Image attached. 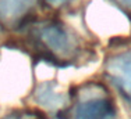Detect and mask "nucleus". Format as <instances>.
Returning a JSON list of instances; mask_svg holds the SVG:
<instances>
[{"label": "nucleus", "mask_w": 131, "mask_h": 119, "mask_svg": "<svg viewBox=\"0 0 131 119\" xmlns=\"http://www.w3.org/2000/svg\"><path fill=\"white\" fill-rule=\"evenodd\" d=\"M3 119H43V118L32 111H15L13 114H8Z\"/></svg>", "instance_id": "423d86ee"}, {"label": "nucleus", "mask_w": 131, "mask_h": 119, "mask_svg": "<svg viewBox=\"0 0 131 119\" xmlns=\"http://www.w3.org/2000/svg\"><path fill=\"white\" fill-rule=\"evenodd\" d=\"M32 47L45 61L67 67L80 57V42L77 35L66 25L54 21L32 24L29 31Z\"/></svg>", "instance_id": "f257e3e1"}, {"label": "nucleus", "mask_w": 131, "mask_h": 119, "mask_svg": "<svg viewBox=\"0 0 131 119\" xmlns=\"http://www.w3.org/2000/svg\"><path fill=\"white\" fill-rule=\"evenodd\" d=\"M106 76L126 104L131 107V51L121 53L106 62Z\"/></svg>", "instance_id": "7ed1b4c3"}, {"label": "nucleus", "mask_w": 131, "mask_h": 119, "mask_svg": "<svg viewBox=\"0 0 131 119\" xmlns=\"http://www.w3.org/2000/svg\"><path fill=\"white\" fill-rule=\"evenodd\" d=\"M36 4V0H0V24L24 26Z\"/></svg>", "instance_id": "20e7f679"}, {"label": "nucleus", "mask_w": 131, "mask_h": 119, "mask_svg": "<svg viewBox=\"0 0 131 119\" xmlns=\"http://www.w3.org/2000/svg\"><path fill=\"white\" fill-rule=\"evenodd\" d=\"M117 4H120L121 7L127 8V10H131V0H114Z\"/></svg>", "instance_id": "6e6552de"}, {"label": "nucleus", "mask_w": 131, "mask_h": 119, "mask_svg": "<svg viewBox=\"0 0 131 119\" xmlns=\"http://www.w3.org/2000/svg\"><path fill=\"white\" fill-rule=\"evenodd\" d=\"M116 107L102 84H85L77 93L73 119H114Z\"/></svg>", "instance_id": "f03ea898"}, {"label": "nucleus", "mask_w": 131, "mask_h": 119, "mask_svg": "<svg viewBox=\"0 0 131 119\" xmlns=\"http://www.w3.org/2000/svg\"><path fill=\"white\" fill-rule=\"evenodd\" d=\"M43 2H45L46 4L52 6V7H61V6L73 2V0H43Z\"/></svg>", "instance_id": "0eeeda50"}, {"label": "nucleus", "mask_w": 131, "mask_h": 119, "mask_svg": "<svg viewBox=\"0 0 131 119\" xmlns=\"http://www.w3.org/2000/svg\"><path fill=\"white\" fill-rule=\"evenodd\" d=\"M35 101L48 109H60L67 102V97L56 89L53 83H42L35 90Z\"/></svg>", "instance_id": "39448f33"}]
</instances>
